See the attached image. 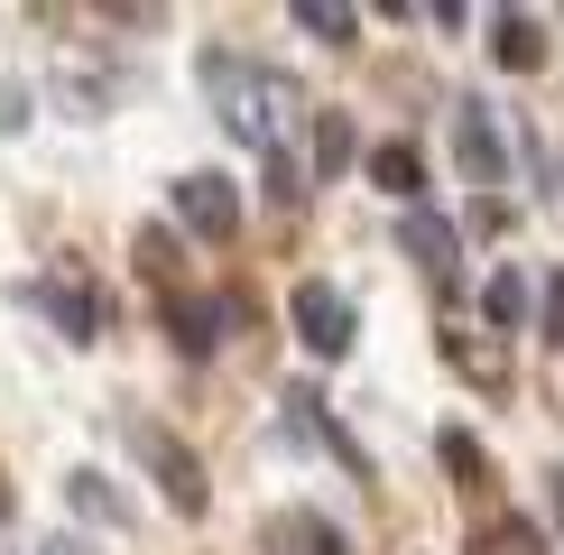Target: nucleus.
Here are the masks:
<instances>
[{
  "label": "nucleus",
  "instance_id": "1",
  "mask_svg": "<svg viewBox=\"0 0 564 555\" xmlns=\"http://www.w3.org/2000/svg\"><path fill=\"white\" fill-rule=\"evenodd\" d=\"M204 92L223 102V121H231V139H250V149H288V121H296V84L288 75H269V65H241V56H204Z\"/></svg>",
  "mask_w": 564,
  "mask_h": 555
},
{
  "label": "nucleus",
  "instance_id": "2",
  "mask_svg": "<svg viewBox=\"0 0 564 555\" xmlns=\"http://www.w3.org/2000/svg\"><path fill=\"white\" fill-rule=\"evenodd\" d=\"M130 445H139V463L158 472V491H167V509H185V519H204V463H195V445H185V435H167L158 416H130Z\"/></svg>",
  "mask_w": 564,
  "mask_h": 555
},
{
  "label": "nucleus",
  "instance_id": "3",
  "mask_svg": "<svg viewBox=\"0 0 564 555\" xmlns=\"http://www.w3.org/2000/svg\"><path fill=\"white\" fill-rule=\"evenodd\" d=\"M296 334H305V352H315V361H343L351 334H361V324H351V296L324 287V278H305V287H296Z\"/></svg>",
  "mask_w": 564,
  "mask_h": 555
},
{
  "label": "nucleus",
  "instance_id": "4",
  "mask_svg": "<svg viewBox=\"0 0 564 555\" xmlns=\"http://www.w3.org/2000/svg\"><path fill=\"white\" fill-rule=\"evenodd\" d=\"M176 222H185V231H204V241H231V222H241V195H231V176H214V167L176 176Z\"/></svg>",
  "mask_w": 564,
  "mask_h": 555
},
{
  "label": "nucleus",
  "instance_id": "5",
  "mask_svg": "<svg viewBox=\"0 0 564 555\" xmlns=\"http://www.w3.org/2000/svg\"><path fill=\"white\" fill-rule=\"evenodd\" d=\"M29 306L56 324L65 342H93V334H102V296H93L84 278H37V287H29Z\"/></svg>",
  "mask_w": 564,
  "mask_h": 555
},
{
  "label": "nucleus",
  "instance_id": "6",
  "mask_svg": "<svg viewBox=\"0 0 564 555\" xmlns=\"http://www.w3.org/2000/svg\"><path fill=\"white\" fill-rule=\"evenodd\" d=\"M454 157L473 185H500L509 157H500V130H490V102H454Z\"/></svg>",
  "mask_w": 564,
  "mask_h": 555
},
{
  "label": "nucleus",
  "instance_id": "7",
  "mask_svg": "<svg viewBox=\"0 0 564 555\" xmlns=\"http://www.w3.org/2000/svg\"><path fill=\"white\" fill-rule=\"evenodd\" d=\"M167 324H176V352H214L223 342V324H231V306H214V296H167Z\"/></svg>",
  "mask_w": 564,
  "mask_h": 555
},
{
  "label": "nucleus",
  "instance_id": "8",
  "mask_svg": "<svg viewBox=\"0 0 564 555\" xmlns=\"http://www.w3.org/2000/svg\"><path fill=\"white\" fill-rule=\"evenodd\" d=\"M370 185L398 195V204H416V195H426V157H416L408 139H389V149H370Z\"/></svg>",
  "mask_w": 564,
  "mask_h": 555
},
{
  "label": "nucleus",
  "instance_id": "9",
  "mask_svg": "<svg viewBox=\"0 0 564 555\" xmlns=\"http://www.w3.org/2000/svg\"><path fill=\"white\" fill-rule=\"evenodd\" d=\"M490 56H500L509 75H528V65H546V29H536L528 10H500V29H490Z\"/></svg>",
  "mask_w": 564,
  "mask_h": 555
},
{
  "label": "nucleus",
  "instance_id": "10",
  "mask_svg": "<svg viewBox=\"0 0 564 555\" xmlns=\"http://www.w3.org/2000/svg\"><path fill=\"white\" fill-rule=\"evenodd\" d=\"M398 250H408V260H426V269H454V222H435V214H408L398 222Z\"/></svg>",
  "mask_w": 564,
  "mask_h": 555
},
{
  "label": "nucleus",
  "instance_id": "11",
  "mask_svg": "<svg viewBox=\"0 0 564 555\" xmlns=\"http://www.w3.org/2000/svg\"><path fill=\"white\" fill-rule=\"evenodd\" d=\"M481 315L500 324V334H519V324H528V278H519V269H500V278L481 287Z\"/></svg>",
  "mask_w": 564,
  "mask_h": 555
},
{
  "label": "nucleus",
  "instance_id": "12",
  "mask_svg": "<svg viewBox=\"0 0 564 555\" xmlns=\"http://www.w3.org/2000/svg\"><path fill=\"white\" fill-rule=\"evenodd\" d=\"M351 167V111H315V176Z\"/></svg>",
  "mask_w": 564,
  "mask_h": 555
},
{
  "label": "nucleus",
  "instance_id": "13",
  "mask_svg": "<svg viewBox=\"0 0 564 555\" xmlns=\"http://www.w3.org/2000/svg\"><path fill=\"white\" fill-rule=\"evenodd\" d=\"M296 29L324 37V46H351V29H361V19H351L343 0H296Z\"/></svg>",
  "mask_w": 564,
  "mask_h": 555
},
{
  "label": "nucleus",
  "instance_id": "14",
  "mask_svg": "<svg viewBox=\"0 0 564 555\" xmlns=\"http://www.w3.org/2000/svg\"><path fill=\"white\" fill-rule=\"evenodd\" d=\"M278 537L305 546V555H351V546H343V527H334V519H315V509H288V527H278Z\"/></svg>",
  "mask_w": 564,
  "mask_h": 555
},
{
  "label": "nucleus",
  "instance_id": "15",
  "mask_svg": "<svg viewBox=\"0 0 564 555\" xmlns=\"http://www.w3.org/2000/svg\"><path fill=\"white\" fill-rule=\"evenodd\" d=\"M473 555H546V537H536L528 519H490L481 537H473Z\"/></svg>",
  "mask_w": 564,
  "mask_h": 555
},
{
  "label": "nucleus",
  "instance_id": "16",
  "mask_svg": "<svg viewBox=\"0 0 564 555\" xmlns=\"http://www.w3.org/2000/svg\"><path fill=\"white\" fill-rule=\"evenodd\" d=\"M435 454H444V472H463V491H481V481H490V454H481L463 426H444V445H435Z\"/></svg>",
  "mask_w": 564,
  "mask_h": 555
},
{
  "label": "nucleus",
  "instance_id": "17",
  "mask_svg": "<svg viewBox=\"0 0 564 555\" xmlns=\"http://www.w3.org/2000/svg\"><path fill=\"white\" fill-rule=\"evenodd\" d=\"M536 324H546V342H564V269L536 287Z\"/></svg>",
  "mask_w": 564,
  "mask_h": 555
},
{
  "label": "nucleus",
  "instance_id": "18",
  "mask_svg": "<svg viewBox=\"0 0 564 555\" xmlns=\"http://www.w3.org/2000/svg\"><path fill=\"white\" fill-rule=\"evenodd\" d=\"M75 509H93V519H121V500L102 491V472H75Z\"/></svg>",
  "mask_w": 564,
  "mask_h": 555
},
{
  "label": "nucleus",
  "instance_id": "19",
  "mask_svg": "<svg viewBox=\"0 0 564 555\" xmlns=\"http://www.w3.org/2000/svg\"><path fill=\"white\" fill-rule=\"evenodd\" d=\"M139 269H149V278L176 269V241H167V231H139Z\"/></svg>",
  "mask_w": 564,
  "mask_h": 555
},
{
  "label": "nucleus",
  "instance_id": "20",
  "mask_svg": "<svg viewBox=\"0 0 564 555\" xmlns=\"http://www.w3.org/2000/svg\"><path fill=\"white\" fill-rule=\"evenodd\" d=\"M19 121H29V92H19V84H0V130H19Z\"/></svg>",
  "mask_w": 564,
  "mask_h": 555
},
{
  "label": "nucleus",
  "instance_id": "21",
  "mask_svg": "<svg viewBox=\"0 0 564 555\" xmlns=\"http://www.w3.org/2000/svg\"><path fill=\"white\" fill-rule=\"evenodd\" d=\"M546 491H555V519H564V463H555V472H546Z\"/></svg>",
  "mask_w": 564,
  "mask_h": 555
},
{
  "label": "nucleus",
  "instance_id": "22",
  "mask_svg": "<svg viewBox=\"0 0 564 555\" xmlns=\"http://www.w3.org/2000/svg\"><path fill=\"white\" fill-rule=\"evenodd\" d=\"M0 527H10V481H0Z\"/></svg>",
  "mask_w": 564,
  "mask_h": 555
},
{
  "label": "nucleus",
  "instance_id": "23",
  "mask_svg": "<svg viewBox=\"0 0 564 555\" xmlns=\"http://www.w3.org/2000/svg\"><path fill=\"white\" fill-rule=\"evenodd\" d=\"M37 555H75V546H65V537H56V546H37Z\"/></svg>",
  "mask_w": 564,
  "mask_h": 555
}]
</instances>
